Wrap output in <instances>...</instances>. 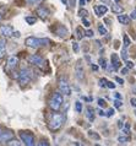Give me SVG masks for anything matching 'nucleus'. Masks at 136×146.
Masks as SVG:
<instances>
[{"mask_svg":"<svg viewBox=\"0 0 136 146\" xmlns=\"http://www.w3.org/2000/svg\"><path fill=\"white\" fill-rule=\"evenodd\" d=\"M14 37L18 38V37H20V32H14Z\"/></svg>","mask_w":136,"mask_h":146,"instance_id":"obj_49","label":"nucleus"},{"mask_svg":"<svg viewBox=\"0 0 136 146\" xmlns=\"http://www.w3.org/2000/svg\"><path fill=\"white\" fill-rule=\"evenodd\" d=\"M37 15L42 20H47L48 17H49V10L46 9L44 6H41V7H38L37 9Z\"/></svg>","mask_w":136,"mask_h":146,"instance_id":"obj_11","label":"nucleus"},{"mask_svg":"<svg viewBox=\"0 0 136 146\" xmlns=\"http://www.w3.org/2000/svg\"><path fill=\"white\" fill-rule=\"evenodd\" d=\"M88 136H91V137H92V139L99 140V135H98V134H96L94 131H92V130H90V131H88Z\"/></svg>","mask_w":136,"mask_h":146,"instance_id":"obj_29","label":"nucleus"},{"mask_svg":"<svg viewBox=\"0 0 136 146\" xmlns=\"http://www.w3.org/2000/svg\"><path fill=\"white\" fill-rule=\"evenodd\" d=\"M65 120V115L61 114V113H53L49 119V123H48V127H49L50 130H58V129L61 128V125Z\"/></svg>","mask_w":136,"mask_h":146,"instance_id":"obj_1","label":"nucleus"},{"mask_svg":"<svg viewBox=\"0 0 136 146\" xmlns=\"http://www.w3.org/2000/svg\"><path fill=\"white\" fill-rule=\"evenodd\" d=\"M26 22L28 23V25H34L36 21H37V19L34 17V16H26Z\"/></svg>","mask_w":136,"mask_h":146,"instance_id":"obj_20","label":"nucleus"},{"mask_svg":"<svg viewBox=\"0 0 136 146\" xmlns=\"http://www.w3.org/2000/svg\"><path fill=\"white\" fill-rule=\"evenodd\" d=\"M107 87H108V88H112V90H113V88H115V84H114V82H112V81H107Z\"/></svg>","mask_w":136,"mask_h":146,"instance_id":"obj_36","label":"nucleus"},{"mask_svg":"<svg viewBox=\"0 0 136 146\" xmlns=\"http://www.w3.org/2000/svg\"><path fill=\"white\" fill-rule=\"evenodd\" d=\"M1 134H3V129L0 128V136H1Z\"/></svg>","mask_w":136,"mask_h":146,"instance_id":"obj_53","label":"nucleus"},{"mask_svg":"<svg viewBox=\"0 0 136 146\" xmlns=\"http://www.w3.org/2000/svg\"><path fill=\"white\" fill-rule=\"evenodd\" d=\"M135 114H136V112H135Z\"/></svg>","mask_w":136,"mask_h":146,"instance_id":"obj_57","label":"nucleus"},{"mask_svg":"<svg viewBox=\"0 0 136 146\" xmlns=\"http://www.w3.org/2000/svg\"><path fill=\"white\" fill-rule=\"evenodd\" d=\"M83 31H82V28L81 27H77L76 28V37H77L79 39H82L83 38Z\"/></svg>","mask_w":136,"mask_h":146,"instance_id":"obj_22","label":"nucleus"},{"mask_svg":"<svg viewBox=\"0 0 136 146\" xmlns=\"http://www.w3.org/2000/svg\"><path fill=\"white\" fill-rule=\"evenodd\" d=\"M75 75H76V78H77V80H80V81H82L85 79V70H83L81 60H79L75 66Z\"/></svg>","mask_w":136,"mask_h":146,"instance_id":"obj_8","label":"nucleus"},{"mask_svg":"<svg viewBox=\"0 0 136 146\" xmlns=\"http://www.w3.org/2000/svg\"><path fill=\"white\" fill-rule=\"evenodd\" d=\"M18 64V59L16 58V56H10L9 59H7V65L9 68H16Z\"/></svg>","mask_w":136,"mask_h":146,"instance_id":"obj_18","label":"nucleus"},{"mask_svg":"<svg viewBox=\"0 0 136 146\" xmlns=\"http://www.w3.org/2000/svg\"><path fill=\"white\" fill-rule=\"evenodd\" d=\"M6 145H9V146H20V145H21V143H18L17 140H14V139H13V140L7 141Z\"/></svg>","mask_w":136,"mask_h":146,"instance_id":"obj_25","label":"nucleus"},{"mask_svg":"<svg viewBox=\"0 0 136 146\" xmlns=\"http://www.w3.org/2000/svg\"><path fill=\"white\" fill-rule=\"evenodd\" d=\"M99 86H101V87H106L107 86V79H101V80H99Z\"/></svg>","mask_w":136,"mask_h":146,"instance_id":"obj_34","label":"nucleus"},{"mask_svg":"<svg viewBox=\"0 0 136 146\" xmlns=\"http://www.w3.org/2000/svg\"><path fill=\"white\" fill-rule=\"evenodd\" d=\"M39 145H41V146H44V145H46V146H48V145H49V144H48V143H47V141H44V140H42V141H41V143H39Z\"/></svg>","mask_w":136,"mask_h":146,"instance_id":"obj_45","label":"nucleus"},{"mask_svg":"<svg viewBox=\"0 0 136 146\" xmlns=\"http://www.w3.org/2000/svg\"><path fill=\"white\" fill-rule=\"evenodd\" d=\"M43 0H26L27 4H30V5H38V4H41Z\"/></svg>","mask_w":136,"mask_h":146,"instance_id":"obj_26","label":"nucleus"},{"mask_svg":"<svg viewBox=\"0 0 136 146\" xmlns=\"http://www.w3.org/2000/svg\"><path fill=\"white\" fill-rule=\"evenodd\" d=\"M112 65H113V69L114 70H118L120 68V62H119V58L117 54H112Z\"/></svg>","mask_w":136,"mask_h":146,"instance_id":"obj_14","label":"nucleus"},{"mask_svg":"<svg viewBox=\"0 0 136 146\" xmlns=\"http://www.w3.org/2000/svg\"><path fill=\"white\" fill-rule=\"evenodd\" d=\"M57 35L59 36V37H61V38H65L66 36H67V30L64 26L61 25H59L57 27Z\"/></svg>","mask_w":136,"mask_h":146,"instance_id":"obj_15","label":"nucleus"},{"mask_svg":"<svg viewBox=\"0 0 136 146\" xmlns=\"http://www.w3.org/2000/svg\"><path fill=\"white\" fill-rule=\"evenodd\" d=\"M63 102H64V101H63V96L59 92H55V93L51 95L50 100H49V107L53 109L54 112H57L63 106Z\"/></svg>","mask_w":136,"mask_h":146,"instance_id":"obj_3","label":"nucleus"},{"mask_svg":"<svg viewBox=\"0 0 136 146\" xmlns=\"http://www.w3.org/2000/svg\"><path fill=\"white\" fill-rule=\"evenodd\" d=\"M107 11H108V7L106 5H97V6H94V13H96V15H97L98 17H101V16L107 14Z\"/></svg>","mask_w":136,"mask_h":146,"instance_id":"obj_12","label":"nucleus"},{"mask_svg":"<svg viewBox=\"0 0 136 146\" xmlns=\"http://www.w3.org/2000/svg\"><path fill=\"white\" fill-rule=\"evenodd\" d=\"M130 103H131V106H133V107H136V98H131Z\"/></svg>","mask_w":136,"mask_h":146,"instance_id":"obj_43","label":"nucleus"},{"mask_svg":"<svg viewBox=\"0 0 136 146\" xmlns=\"http://www.w3.org/2000/svg\"><path fill=\"white\" fill-rule=\"evenodd\" d=\"M86 1H91V0H86Z\"/></svg>","mask_w":136,"mask_h":146,"instance_id":"obj_56","label":"nucleus"},{"mask_svg":"<svg viewBox=\"0 0 136 146\" xmlns=\"http://www.w3.org/2000/svg\"><path fill=\"white\" fill-rule=\"evenodd\" d=\"M86 117H87V119H88L90 121L94 120V109L92 108L91 106H88L86 108Z\"/></svg>","mask_w":136,"mask_h":146,"instance_id":"obj_16","label":"nucleus"},{"mask_svg":"<svg viewBox=\"0 0 136 146\" xmlns=\"http://www.w3.org/2000/svg\"><path fill=\"white\" fill-rule=\"evenodd\" d=\"M114 1H115V3H120V0H114Z\"/></svg>","mask_w":136,"mask_h":146,"instance_id":"obj_54","label":"nucleus"},{"mask_svg":"<svg viewBox=\"0 0 136 146\" xmlns=\"http://www.w3.org/2000/svg\"><path fill=\"white\" fill-rule=\"evenodd\" d=\"M106 115H107V117H113V115H114V109H113V108L108 109V112L106 113Z\"/></svg>","mask_w":136,"mask_h":146,"instance_id":"obj_37","label":"nucleus"},{"mask_svg":"<svg viewBox=\"0 0 136 146\" xmlns=\"http://www.w3.org/2000/svg\"><path fill=\"white\" fill-rule=\"evenodd\" d=\"M130 19L127 15H118V21L121 23V25H129L130 22Z\"/></svg>","mask_w":136,"mask_h":146,"instance_id":"obj_17","label":"nucleus"},{"mask_svg":"<svg viewBox=\"0 0 136 146\" xmlns=\"http://www.w3.org/2000/svg\"><path fill=\"white\" fill-rule=\"evenodd\" d=\"M131 44V40H130V38H129V36L127 35H124V47L125 48H127Z\"/></svg>","mask_w":136,"mask_h":146,"instance_id":"obj_23","label":"nucleus"},{"mask_svg":"<svg viewBox=\"0 0 136 146\" xmlns=\"http://www.w3.org/2000/svg\"><path fill=\"white\" fill-rule=\"evenodd\" d=\"M99 64H101V66H102L103 69H107V60H106L104 58H101V59H99Z\"/></svg>","mask_w":136,"mask_h":146,"instance_id":"obj_31","label":"nucleus"},{"mask_svg":"<svg viewBox=\"0 0 136 146\" xmlns=\"http://www.w3.org/2000/svg\"><path fill=\"white\" fill-rule=\"evenodd\" d=\"M48 43H49V39L48 38H37L34 36L27 37L25 40V44L30 48H39L42 46H47Z\"/></svg>","mask_w":136,"mask_h":146,"instance_id":"obj_2","label":"nucleus"},{"mask_svg":"<svg viewBox=\"0 0 136 146\" xmlns=\"http://www.w3.org/2000/svg\"><path fill=\"white\" fill-rule=\"evenodd\" d=\"M28 62H30V64H32V65L43 66V64H44V59H43L41 55H38V54H32V55L28 56Z\"/></svg>","mask_w":136,"mask_h":146,"instance_id":"obj_7","label":"nucleus"},{"mask_svg":"<svg viewBox=\"0 0 136 146\" xmlns=\"http://www.w3.org/2000/svg\"><path fill=\"white\" fill-rule=\"evenodd\" d=\"M127 71H129V68H124V69H121V74H124V75H125V74H127Z\"/></svg>","mask_w":136,"mask_h":146,"instance_id":"obj_44","label":"nucleus"},{"mask_svg":"<svg viewBox=\"0 0 136 146\" xmlns=\"http://www.w3.org/2000/svg\"><path fill=\"white\" fill-rule=\"evenodd\" d=\"M85 35L87 36V37H93V31H91V30H87L85 32Z\"/></svg>","mask_w":136,"mask_h":146,"instance_id":"obj_38","label":"nucleus"},{"mask_svg":"<svg viewBox=\"0 0 136 146\" xmlns=\"http://www.w3.org/2000/svg\"><path fill=\"white\" fill-rule=\"evenodd\" d=\"M59 88H60V92L64 93V95H66V96L71 95V90H70L69 82H67L66 79L60 78V80H59Z\"/></svg>","mask_w":136,"mask_h":146,"instance_id":"obj_6","label":"nucleus"},{"mask_svg":"<svg viewBox=\"0 0 136 146\" xmlns=\"http://www.w3.org/2000/svg\"><path fill=\"white\" fill-rule=\"evenodd\" d=\"M106 104H107V103H106V101L103 100V98H99V100H98V106H99V107H106Z\"/></svg>","mask_w":136,"mask_h":146,"instance_id":"obj_35","label":"nucleus"},{"mask_svg":"<svg viewBox=\"0 0 136 146\" xmlns=\"http://www.w3.org/2000/svg\"><path fill=\"white\" fill-rule=\"evenodd\" d=\"M121 106H123L121 100H118V98H117V100L114 101V107H115V108H120Z\"/></svg>","mask_w":136,"mask_h":146,"instance_id":"obj_30","label":"nucleus"},{"mask_svg":"<svg viewBox=\"0 0 136 146\" xmlns=\"http://www.w3.org/2000/svg\"><path fill=\"white\" fill-rule=\"evenodd\" d=\"M31 81V70L27 68H22L20 70V74H18V82L22 87H25L27 84H30Z\"/></svg>","mask_w":136,"mask_h":146,"instance_id":"obj_4","label":"nucleus"},{"mask_svg":"<svg viewBox=\"0 0 136 146\" xmlns=\"http://www.w3.org/2000/svg\"><path fill=\"white\" fill-rule=\"evenodd\" d=\"M130 17H131V19H133V20H136V10H134V11H133V13H131V14H130Z\"/></svg>","mask_w":136,"mask_h":146,"instance_id":"obj_42","label":"nucleus"},{"mask_svg":"<svg viewBox=\"0 0 136 146\" xmlns=\"http://www.w3.org/2000/svg\"><path fill=\"white\" fill-rule=\"evenodd\" d=\"M0 35H1L3 37H6V38H9V37H11V36H14L13 27H11L10 25H3L1 27H0Z\"/></svg>","mask_w":136,"mask_h":146,"instance_id":"obj_9","label":"nucleus"},{"mask_svg":"<svg viewBox=\"0 0 136 146\" xmlns=\"http://www.w3.org/2000/svg\"><path fill=\"white\" fill-rule=\"evenodd\" d=\"M118 141H119V144H126L129 141V136L120 135V136H118Z\"/></svg>","mask_w":136,"mask_h":146,"instance_id":"obj_21","label":"nucleus"},{"mask_svg":"<svg viewBox=\"0 0 136 146\" xmlns=\"http://www.w3.org/2000/svg\"><path fill=\"white\" fill-rule=\"evenodd\" d=\"M60 1L64 4V5H67V0H60Z\"/></svg>","mask_w":136,"mask_h":146,"instance_id":"obj_52","label":"nucleus"},{"mask_svg":"<svg viewBox=\"0 0 136 146\" xmlns=\"http://www.w3.org/2000/svg\"><path fill=\"white\" fill-rule=\"evenodd\" d=\"M112 11H113L114 14H121L124 11V9H123V6L119 5V3H115L112 5Z\"/></svg>","mask_w":136,"mask_h":146,"instance_id":"obj_19","label":"nucleus"},{"mask_svg":"<svg viewBox=\"0 0 136 146\" xmlns=\"http://www.w3.org/2000/svg\"><path fill=\"white\" fill-rule=\"evenodd\" d=\"M92 70L97 71V70H98V66H97V65H94V64H92Z\"/></svg>","mask_w":136,"mask_h":146,"instance_id":"obj_47","label":"nucleus"},{"mask_svg":"<svg viewBox=\"0 0 136 146\" xmlns=\"http://www.w3.org/2000/svg\"><path fill=\"white\" fill-rule=\"evenodd\" d=\"M115 81H117L118 84H120V85H123V84H124V80H123V79H120L119 76H117V78H115Z\"/></svg>","mask_w":136,"mask_h":146,"instance_id":"obj_40","label":"nucleus"},{"mask_svg":"<svg viewBox=\"0 0 136 146\" xmlns=\"http://www.w3.org/2000/svg\"><path fill=\"white\" fill-rule=\"evenodd\" d=\"M121 58H123L124 60L127 59V52H126V48H125V47H124L123 50H121Z\"/></svg>","mask_w":136,"mask_h":146,"instance_id":"obj_32","label":"nucleus"},{"mask_svg":"<svg viewBox=\"0 0 136 146\" xmlns=\"http://www.w3.org/2000/svg\"><path fill=\"white\" fill-rule=\"evenodd\" d=\"M14 133L13 131H10V130H7V131H3L1 134V136H0V143H7V141H10V140H13L14 139Z\"/></svg>","mask_w":136,"mask_h":146,"instance_id":"obj_10","label":"nucleus"},{"mask_svg":"<svg viewBox=\"0 0 136 146\" xmlns=\"http://www.w3.org/2000/svg\"><path fill=\"white\" fill-rule=\"evenodd\" d=\"M114 97H115V98H118V100H121V95H120V93H115V95H114Z\"/></svg>","mask_w":136,"mask_h":146,"instance_id":"obj_46","label":"nucleus"},{"mask_svg":"<svg viewBox=\"0 0 136 146\" xmlns=\"http://www.w3.org/2000/svg\"><path fill=\"white\" fill-rule=\"evenodd\" d=\"M87 15H88V11L85 10V9H81L79 11V16H80V17H86Z\"/></svg>","mask_w":136,"mask_h":146,"instance_id":"obj_28","label":"nucleus"},{"mask_svg":"<svg viewBox=\"0 0 136 146\" xmlns=\"http://www.w3.org/2000/svg\"><path fill=\"white\" fill-rule=\"evenodd\" d=\"M20 137H21L22 143L26 146H33L36 145L34 143V136L32 135L30 131H20Z\"/></svg>","mask_w":136,"mask_h":146,"instance_id":"obj_5","label":"nucleus"},{"mask_svg":"<svg viewBox=\"0 0 136 146\" xmlns=\"http://www.w3.org/2000/svg\"><path fill=\"white\" fill-rule=\"evenodd\" d=\"M73 49L74 52H79V43H76V42L73 43Z\"/></svg>","mask_w":136,"mask_h":146,"instance_id":"obj_39","label":"nucleus"},{"mask_svg":"<svg viewBox=\"0 0 136 146\" xmlns=\"http://www.w3.org/2000/svg\"><path fill=\"white\" fill-rule=\"evenodd\" d=\"M82 25L85 26V27H90L91 23H90V21H88V20H87L86 17H82Z\"/></svg>","mask_w":136,"mask_h":146,"instance_id":"obj_33","label":"nucleus"},{"mask_svg":"<svg viewBox=\"0 0 136 146\" xmlns=\"http://www.w3.org/2000/svg\"><path fill=\"white\" fill-rule=\"evenodd\" d=\"M126 66L129 68V69H133V66H134V63H133V62H129V60H127V62H126Z\"/></svg>","mask_w":136,"mask_h":146,"instance_id":"obj_41","label":"nucleus"},{"mask_svg":"<svg viewBox=\"0 0 136 146\" xmlns=\"http://www.w3.org/2000/svg\"><path fill=\"white\" fill-rule=\"evenodd\" d=\"M85 1H86V0H79V3H80V5H81V6L85 5Z\"/></svg>","mask_w":136,"mask_h":146,"instance_id":"obj_50","label":"nucleus"},{"mask_svg":"<svg viewBox=\"0 0 136 146\" xmlns=\"http://www.w3.org/2000/svg\"><path fill=\"white\" fill-rule=\"evenodd\" d=\"M98 114L101 115V117H103V115H106V113L103 112V111H101V109H99V111H98Z\"/></svg>","mask_w":136,"mask_h":146,"instance_id":"obj_48","label":"nucleus"},{"mask_svg":"<svg viewBox=\"0 0 136 146\" xmlns=\"http://www.w3.org/2000/svg\"><path fill=\"white\" fill-rule=\"evenodd\" d=\"M98 31H99V33H101L102 36H106L107 35V30L104 28V26H103V25H99L98 26Z\"/></svg>","mask_w":136,"mask_h":146,"instance_id":"obj_27","label":"nucleus"},{"mask_svg":"<svg viewBox=\"0 0 136 146\" xmlns=\"http://www.w3.org/2000/svg\"><path fill=\"white\" fill-rule=\"evenodd\" d=\"M75 109H76V112L77 113H81L82 112V103L77 101V102L75 103Z\"/></svg>","mask_w":136,"mask_h":146,"instance_id":"obj_24","label":"nucleus"},{"mask_svg":"<svg viewBox=\"0 0 136 146\" xmlns=\"http://www.w3.org/2000/svg\"><path fill=\"white\" fill-rule=\"evenodd\" d=\"M6 53V40L5 37H0V59L4 58V55Z\"/></svg>","mask_w":136,"mask_h":146,"instance_id":"obj_13","label":"nucleus"},{"mask_svg":"<svg viewBox=\"0 0 136 146\" xmlns=\"http://www.w3.org/2000/svg\"><path fill=\"white\" fill-rule=\"evenodd\" d=\"M118 127H119V128H123V123H121V121H120V120H119V121H118Z\"/></svg>","mask_w":136,"mask_h":146,"instance_id":"obj_51","label":"nucleus"},{"mask_svg":"<svg viewBox=\"0 0 136 146\" xmlns=\"http://www.w3.org/2000/svg\"><path fill=\"white\" fill-rule=\"evenodd\" d=\"M1 17H3V16H1V15H0V20H1Z\"/></svg>","mask_w":136,"mask_h":146,"instance_id":"obj_55","label":"nucleus"}]
</instances>
